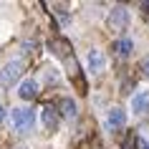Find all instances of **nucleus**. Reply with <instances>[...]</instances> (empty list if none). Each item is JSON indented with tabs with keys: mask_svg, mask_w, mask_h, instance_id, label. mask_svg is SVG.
I'll return each mask as SVG.
<instances>
[{
	"mask_svg": "<svg viewBox=\"0 0 149 149\" xmlns=\"http://www.w3.org/2000/svg\"><path fill=\"white\" fill-rule=\"evenodd\" d=\"M10 121L18 132H31L33 124H36V111L33 109H25V106H18V109L10 111Z\"/></svg>",
	"mask_w": 149,
	"mask_h": 149,
	"instance_id": "obj_1",
	"label": "nucleus"
},
{
	"mask_svg": "<svg viewBox=\"0 0 149 149\" xmlns=\"http://www.w3.org/2000/svg\"><path fill=\"white\" fill-rule=\"evenodd\" d=\"M20 73H23V63H20V61H10V63H5V66L0 68V88L15 86L18 79H20Z\"/></svg>",
	"mask_w": 149,
	"mask_h": 149,
	"instance_id": "obj_2",
	"label": "nucleus"
},
{
	"mask_svg": "<svg viewBox=\"0 0 149 149\" xmlns=\"http://www.w3.org/2000/svg\"><path fill=\"white\" fill-rule=\"evenodd\" d=\"M129 25V10L121 8V5H116V8L109 13V20H106V28H109L111 33H121Z\"/></svg>",
	"mask_w": 149,
	"mask_h": 149,
	"instance_id": "obj_3",
	"label": "nucleus"
},
{
	"mask_svg": "<svg viewBox=\"0 0 149 149\" xmlns=\"http://www.w3.org/2000/svg\"><path fill=\"white\" fill-rule=\"evenodd\" d=\"M124 126H126V111L119 109V106L109 109V116H106V129H109V132H121Z\"/></svg>",
	"mask_w": 149,
	"mask_h": 149,
	"instance_id": "obj_4",
	"label": "nucleus"
},
{
	"mask_svg": "<svg viewBox=\"0 0 149 149\" xmlns=\"http://www.w3.org/2000/svg\"><path fill=\"white\" fill-rule=\"evenodd\" d=\"M132 111L134 114H149V88H141L132 96Z\"/></svg>",
	"mask_w": 149,
	"mask_h": 149,
	"instance_id": "obj_5",
	"label": "nucleus"
},
{
	"mask_svg": "<svg viewBox=\"0 0 149 149\" xmlns=\"http://www.w3.org/2000/svg\"><path fill=\"white\" fill-rule=\"evenodd\" d=\"M40 121L46 126V132H56V129H58V111H56L51 104L40 106Z\"/></svg>",
	"mask_w": 149,
	"mask_h": 149,
	"instance_id": "obj_6",
	"label": "nucleus"
},
{
	"mask_svg": "<svg viewBox=\"0 0 149 149\" xmlns=\"http://www.w3.org/2000/svg\"><path fill=\"white\" fill-rule=\"evenodd\" d=\"M86 63H88V71H91V73H101V71L106 68V58H104V53L99 48H91L86 53Z\"/></svg>",
	"mask_w": 149,
	"mask_h": 149,
	"instance_id": "obj_7",
	"label": "nucleus"
},
{
	"mask_svg": "<svg viewBox=\"0 0 149 149\" xmlns=\"http://www.w3.org/2000/svg\"><path fill=\"white\" fill-rule=\"evenodd\" d=\"M134 51V43L129 38H119L116 43H114V53H116V58H129Z\"/></svg>",
	"mask_w": 149,
	"mask_h": 149,
	"instance_id": "obj_8",
	"label": "nucleus"
},
{
	"mask_svg": "<svg viewBox=\"0 0 149 149\" xmlns=\"http://www.w3.org/2000/svg\"><path fill=\"white\" fill-rule=\"evenodd\" d=\"M36 94H38V84H36V81H23V84L18 86V96L25 99V101L36 99Z\"/></svg>",
	"mask_w": 149,
	"mask_h": 149,
	"instance_id": "obj_9",
	"label": "nucleus"
},
{
	"mask_svg": "<svg viewBox=\"0 0 149 149\" xmlns=\"http://www.w3.org/2000/svg\"><path fill=\"white\" fill-rule=\"evenodd\" d=\"M61 114L66 119H76V114H79L76 101H73V99H61Z\"/></svg>",
	"mask_w": 149,
	"mask_h": 149,
	"instance_id": "obj_10",
	"label": "nucleus"
},
{
	"mask_svg": "<svg viewBox=\"0 0 149 149\" xmlns=\"http://www.w3.org/2000/svg\"><path fill=\"white\" fill-rule=\"evenodd\" d=\"M134 144H136V136H134V134H129V136H126V141H124V149H134Z\"/></svg>",
	"mask_w": 149,
	"mask_h": 149,
	"instance_id": "obj_11",
	"label": "nucleus"
},
{
	"mask_svg": "<svg viewBox=\"0 0 149 149\" xmlns=\"http://www.w3.org/2000/svg\"><path fill=\"white\" fill-rule=\"evenodd\" d=\"M141 71H144V76L149 79V56L144 58V61H141Z\"/></svg>",
	"mask_w": 149,
	"mask_h": 149,
	"instance_id": "obj_12",
	"label": "nucleus"
},
{
	"mask_svg": "<svg viewBox=\"0 0 149 149\" xmlns=\"http://www.w3.org/2000/svg\"><path fill=\"white\" fill-rule=\"evenodd\" d=\"M3 119H5V106L0 104V124H3Z\"/></svg>",
	"mask_w": 149,
	"mask_h": 149,
	"instance_id": "obj_13",
	"label": "nucleus"
},
{
	"mask_svg": "<svg viewBox=\"0 0 149 149\" xmlns=\"http://www.w3.org/2000/svg\"><path fill=\"white\" fill-rule=\"evenodd\" d=\"M139 149H149V144H147V141H141V144H139Z\"/></svg>",
	"mask_w": 149,
	"mask_h": 149,
	"instance_id": "obj_14",
	"label": "nucleus"
},
{
	"mask_svg": "<svg viewBox=\"0 0 149 149\" xmlns=\"http://www.w3.org/2000/svg\"><path fill=\"white\" fill-rule=\"evenodd\" d=\"M141 8H147V13H149V3H141Z\"/></svg>",
	"mask_w": 149,
	"mask_h": 149,
	"instance_id": "obj_15",
	"label": "nucleus"
}]
</instances>
